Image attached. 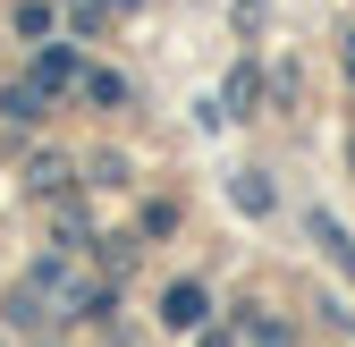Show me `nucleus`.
<instances>
[{"label":"nucleus","mask_w":355,"mask_h":347,"mask_svg":"<svg viewBox=\"0 0 355 347\" xmlns=\"http://www.w3.org/2000/svg\"><path fill=\"white\" fill-rule=\"evenodd\" d=\"M203 305H211V296H203L195 280H178V288H169V305H161V322H169V330H195V322H203Z\"/></svg>","instance_id":"1"},{"label":"nucleus","mask_w":355,"mask_h":347,"mask_svg":"<svg viewBox=\"0 0 355 347\" xmlns=\"http://www.w3.org/2000/svg\"><path fill=\"white\" fill-rule=\"evenodd\" d=\"M68 76H76V51H42L26 85H34V94H60V85H68Z\"/></svg>","instance_id":"2"},{"label":"nucleus","mask_w":355,"mask_h":347,"mask_svg":"<svg viewBox=\"0 0 355 347\" xmlns=\"http://www.w3.org/2000/svg\"><path fill=\"white\" fill-rule=\"evenodd\" d=\"M0 110H9L17 127H34V119H42V94H34V85H9V94H0Z\"/></svg>","instance_id":"3"},{"label":"nucleus","mask_w":355,"mask_h":347,"mask_svg":"<svg viewBox=\"0 0 355 347\" xmlns=\"http://www.w3.org/2000/svg\"><path fill=\"white\" fill-rule=\"evenodd\" d=\"M68 17H76L85 34H94V26H102V0H68Z\"/></svg>","instance_id":"4"},{"label":"nucleus","mask_w":355,"mask_h":347,"mask_svg":"<svg viewBox=\"0 0 355 347\" xmlns=\"http://www.w3.org/2000/svg\"><path fill=\"white\" fill-rule=\"evenodd\" d=\"M254 347H288V330H262V339H254Z\"/></svg>","instance_id":"5"},{"label":"nucleus","mask_w":355,"mask_h":347,"mask_svg":"<svg viewBox=\"0 0 355 347\" xmlns=\"http://www.w3.org/2000/svg\"><path fill=\"white\" fill-rule=\"evenodd\" d=\"M347 76H355V42H347Z\"/></svg>","instance_id":"6"}]
</instances>
